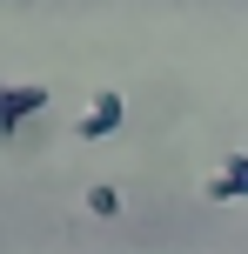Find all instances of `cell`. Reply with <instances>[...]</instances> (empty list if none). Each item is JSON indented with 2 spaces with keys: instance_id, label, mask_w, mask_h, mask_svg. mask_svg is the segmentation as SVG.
I'll return each mask as SVG.
<instances>
[{
  "instance_id": "obj_1",
  "label": "cell",
  "mask_w": 248,
  "mask_h": 254,
  "mask_svg": "<svg viewBox=\"0 0 248 254\" xmlns=\"http://www.w3.org/2000/svg\"><path fill=\"white\" fill-rule=\"evenodd\" d=\"M121 121H128V101H121L114 87H101L87 101V114L74 121V140H107V134H121Z\"/></svg>"
},
{
  "instance_id": "obj_2",
  "label": "cell",
  "mask_w": 248,
  "mask_h": 254,
  "mask_svg": "<svg viewBox=\"0 0 248 254\" xmlns=\"http://www.w3.org/2000/svg\"><path fill=\"white\" fill-rule=\"evenodd\" d=\"M40 107H47V87H40V80H13V87H0V140H7L27 114H40Z\"/></svg>"
},
{
  "instance_id": "obj_3",
  "label": "cell",
  "mask_w": 248,
  "mask_h": 254,
  "mask_svg": "<svg viewBox=\"0 0 248 254\" xmlns=\"http://www.w3.org/2000/svg\"><path fill=\"white\" fill-rule=\"evenodd\" d=\"M208 201H248V154H228V167L208 181Z\"/></svg>"
},
{
  "instance_id": "obj_4",
  "label": "cell",
  "mask_w": 248,
  "mask_h": 254,
  "mask_svg": "<svg viewBox=\"0 0 248 254\" xmlns=\"http://www.w3.org/2000/svg\"><path fill=\"white\" fill-rule=\"evenodd\" d=\"M87 214H94V221H114V214H121V194L107 188V181H94V188H87Z\"/></svg>"
}]
</instances>
